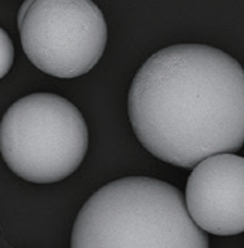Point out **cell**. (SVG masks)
Here are the masks:
<instances>
[{
	"mask_svg": "<svg viewBox=\"0 0 244 248\" xmlns=\"http://www.w3.org/2000/svg\"><path fill=\"white\" fill-rule=\"evenodd\" d=\"M186 208L204 232L232 236L244 232V157L222 153L204 158L190 172Z\"/></svg>",
	"mask_w": 244,
	"mask_h": 248,
	"instance_id": "5",
	"label": "cell"
},
{
	"mask_svg": "<svg viewBox=\"0 0 244 248\" xmlns=\"http://www.w3.org/2000/svg\"><path fill=\"white\" fill-rule=\"evenodd\" d=\"M89 150V129L77 106L53 93L14 102L0 121V154L20 178L53 184L71 176Z\"/></svg>",
	"mask_w": 244,
	"mask_h": 248,
	"instance_id": "3",
	"label": "cell"
},
{
	"mask_svg": "<svg viewBox=\"0 0 244 248\" xmlns=\"http://www.w3.org/2000/svg\"><path fill=\"white\" fill-rule=\"evenodd\" d=\"M14 63V45L9 34L0 27V79L5 78Z\"/></svg>",
	"mask_w": 244,
	"mask_h": 248,
	"instance_id": "6",
	"label": "cell"
},
{
	"mask_svg": "<svg viewBox=\"0 0 244 248\" xmlns=\"http://www.w3.org/2000/svg\"><path fill=\"white\" fill-rule=\"evenodd\" d=\"M71 248H208L183 194L148 176H126L100 187L74 223Z\"/></svg>",
	"mask_w": 244,
	"mask_h": 248,
	"instance_id": "2",
	"label": "cell"
},
{
	"mask_svg": "<svg viewBox=\"0 0 244 248\" xmlns=\"http://www.w3.org/2000/svg\"><path fill=\"white\" fill-rule=\"evenodd\" d=\"M129 120L143 147L177 168L244 145V69L201 44L166 46L130 84Z\"/></svg>",
	"mask_w": 244,
	"mask_h": 248,
	"instance_id": "1",
	"label": "cell"
},
{
	"mask_svg": "<svg viewBox=\"0 0 244 248\" xmlns=\"http://www.w3.org/2000/svg\"><path fill=\"white\" fill-rule=\"evenodd\" d=\"M16 24L27 59L56 78H78L98 64L108 29L92 0H24Z\"/></svg>",
	"mask_w": 244,
	"mask_h": 248,
	"instance_id": "4",
	"label": "cell"
}]
</instances>
